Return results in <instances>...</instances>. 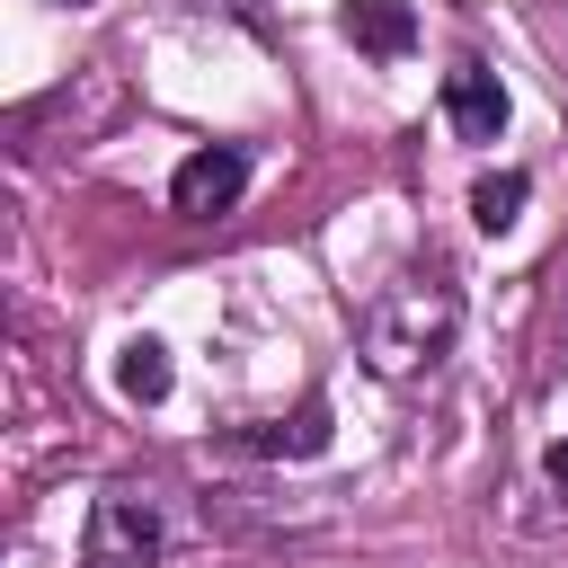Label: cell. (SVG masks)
Here are the masks:
<instances>
[{
    "mask_svg": "<svg viewBox=\"0 0 568 568\" xmlns=\"http://www.w3.org/2000/svg\"><path fill=\"white\" fill-rule=\"evenodd\" d=\"M453 337H462V293H453L444 266H408V275H390V284L364 302V320H355V355H364L382 382L435 373V364L453 355Z\"/></svg>",
    "mask_w": 568,
    "mask_h": 568,
    "instance_id": "obj_1",
    "label": "cell"
},
{
    "mask_svg": "<svg viewBox=\"0 0 568 568\" xmlns=\"http://www.w3.org/2000/svg\"><path fill=\"white\" fill-rule=\"evenodd\" d=\"M169 550V515L151 488H106L89 497V524H80V568H160Z\"/></svg>",
    "mask_w": 568,
    "mask_h": 568,
    "instance_id": "obj_2",
    "label": "cell"
},
{
    "mask_svg": "<svg viewBox=\"0 0 568 568\" xmlns=\"http://www.w3.org/2000/svg\"><path fill=\"white\" fill-rule=\"evenodd\" d=\"M240 186H248V151H240V142H204V151H186V160H178L169 204H178L186 222H213V213H231V204H240Z\"/></svg>",
    "mask_w": 568,
    "mask_h": 568,
    "instance_id": "obj_3",
    "label": "cell"
},
{
    "mask_svg": "<svg viewBox=\"0 0 568 568\" xmlns=\"http://www.w3.org/2000/svg\"><path fill=\"white\" fill-rule=\"evenodd\" d=\"M444 115H453L462 142H497L506 133V80L488 62H453L444 71Z\"/></svg>",
    "mask_w": 568,
    "mask_h": 568,
    "instance_id": "obj_4",
    "label": "cell"
},
{
    "mask_svg": "<svg viewBox=\"0 0 568 568\" xmlns=\"http://www.w3.org/2000/svg\"><path fill=\"white\" fill-rule=\"evenodd\" d=\"M231 444H240V453H266V462H311V453H328V399H302L293 417L240 426Z\"/></svg>",
    "mask_w": 568,
    "mask_h": 568,
    "instance_id": "obj_5",
    "label": "cell"
},
{
    "mask_svg": "<svg viewBox=\"0 0 568 568\" xmlns=\"http://www.w3.org/2000/svg\"><path fill=\"white\" fill-rule=\"evenodd\" d=\"M337 27H346V44L373 53V62H399V53L417 44V9H408V0H346Z\"/></svg>",
    "mask_w": 568,
    "mask_h": 568,
    "instance_id": "obj_6",
    "label": "cell"
},
{
    "mask_svg": "<svg viewBox=\"0 0 568 568\" xmlns=\"http://www.w3.org/2000/svg\"><path fill=\"white\" fill-rule=\"evenodd\" d=\"M115 390H124L133 408H160V399H169V346H160V337H124V355H115Z\"/></svg>",
    "mask_w": 568,
    "mask_h": 568,
    "instance_id": "obj_7",
    "label": "cell"
},
{
    "mask_svg": "<svg viewBox=\"0 0 568 568\" xmlns=\"http://www.w3.org/2000/svg\"><path fill=\"white\" fill-rule=\"evenodd\" d=\"M524 195H532L524 169H488V178L470 186V222H479V231H506V222L524 213Z\"/></svg>",
    "mask_w": 568,
    "mask_h": 568,
    "instance_id": "obj_8",
    "label": "cell"
},
{
    "mask_svg": "<svg viewBox=\"0 0 568 568\" xmlns=\"http://www.w3.org/2000/svg\"><path fill=\"white\" fill-rule=\"evenodd\" d=\"M541 470H550V488H559V497H568V435H559V444H550V453H541Z\"/></svg>",
    "mask_w": 568,
    "mask_h": 568,
    "instance_id": "obj_9",
    "label": "cell"
},
{
    "mask_svg": "<svg viewBox=\"0 0 568 568\" xmlns=\"http://www.w3.org/2000/svg\"><path fill=\"white\" fill-rule=\"evenodd\" d=\"M71 9H80V0H71Z\"/></svg>",
    "mask_w": 568,
    "mask_h": 568,
    "instance_id": "obj_10",
    "label": "cell"
}]
</instances>
